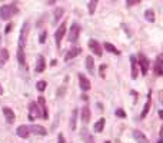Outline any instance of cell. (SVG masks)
I'll return each instance as SVG.
<instances>
[{
	"instance_id": "38",
	"label": "cell",
	"mask_w": 163,
	"mask_h": 143,
	"mask_svg": "<svg viewBox=\"0 0 163 143\" xmlns=\"http://www.w3.org/2000/svg\"><path fill=\"white\" fill-rule=\"evenodd\" d=\"M47 5H56V2H55V0H50V2H46Z\"/></svg>"
},
{
	"instance_id": "5",
	"label": "cell",
	"mask_w": 163,
	"mask_h": 143,
	"mask_svg": "<svg viewBox=\"0 0 163 143\" xmlns=\"http://www.w3.org/2000/svg\"><path fill=\"white\" fill-rule=\"evenodd\" d=\"M27 33H29V23L24 22L22 29H20V34H19V47L24 49L26 46V39H27Z\"/></svg>"
},
{
	"instance_id": "23",
	"label": "cell",
	"mask_w": 163,
	"mask_h": 143,
	"mask_svg": "<svg viewBox=\"0 0 163 143\" xmlns=\"http://www.w3.org/2000/svg\"><path fill=\"white\" fill-rule=\"evenodd\" d=\"M105 123H106V119H103V117H100V119L94 123L93 126V130L96 132V133H100V132H103V127H105Z\"/></svg>"
},
{
	"instance_id": "39",
	"label": "cell",
	"mask_w": 163,
	"mask_h": 143,
	"mask_svg": "<svg viewBox=\"0 0 163 143\" xmlns=\"http://www.w3.org/2000/svg\"><path fill=\"white\" fill-rule=\"evenodd\" d=\"M0 95H3V89H2V86H0Z\"/></svg>"
},
{
	"instance_id": "40",
	"label": "cell",
	"mask_w": 163,
	"mask_h": 143,
	"mask_svg": "<svg viewBox=\"0 0 163 143\" xmlns=\"http://www.w3.org/2000/svg\"><path fill=\"white\" fill-rule=\"evenodd\" d=\"M158 143H163V142H162V139H159V140H158Z\"/></svg>"
},
{
	"instance_id": "19",
	"label": "cell",
	"mask_w": 163,
	"mask_h": 143,
	"mask_svg": "<svg viewBox=\"0 0 163 143\" xmlns=\"http://www.w3.org/2000/svg\"><path fill=\"white\" fill-rule=\"evenodd\" d=\"M90 116H92V112L89 109V106H84L82 109V122L83 123H89L90 122Z\"/></svg>"
},
{
	"instance_id": "21",
	"label": "cell",
	"mask_w": 163,
	"mask_h": 143,
	"mask_svg": "<svg viewBox=\"0 0 163 143\" xmlns=\"http://www.w3.org/2000/svg\"><path fill=\"white\" fill-rule=\"evenodd\" d=\"M7 60H9V50L7 49H2L0 50V67L5 66Z\"/></svg>"
},
{
	"instance_id": "12",
	"label": "cell",
	"mask_w": 163,
	"mask_h": 143,
	"mask_svg": "<svg viewBox=\"0 0 163 143\" xmlns=\"http://www.w3.org/2000/svg\"><path fill=\"white\" fill-rule=\"evenodd\" d=\"M150 106H152V92L147 93V102H146L143 106V110H142V113H140V119H144V117L147 116V113H149V110H150Z\"/></svg>"
},
{
	"instance_id": "11",
	"label": "cell",
	"mask_w": 163,
	"mask_h": 143,
	"mask_svg": "<svg viewBox=\"0 0 163 143\" xmlns=\"http://www.w3.org/2000/svg\"><path fill=\"white\" fill-rule=\"evenodd\" d=\"M153 72L156 76H162L163 75V63H162V54H158L156 57V62L153 66Z\"/></svg>"
},
{
	"instance_id": "28",
	"label": "cell",
	"mask_w": 163,
	"mask_h": 143,
	"mask_svg": "<svg viewBox=\"0 0 163 143\" xmlns=\"http://www.w3.org/2000/svg\"><path fill=\"white\" fill-rule=\"evenodd\" d=\"M96 6H97V2H96V0H92V2H89V5H87L89 14H94V12H96Z\"/></svg>"
},
{
	"instance_id": "22",
	"label": "cell",
	"mask_w": 163,
	"mask_h": 143,
	"mask_svg": "<svg viewBox=\"0 0 163 143\" xmlns=\"http://www.w3.org/2000/svg\"><path fill=\"white\" fill-rule=\"evenodd\" d=\"M86 67H87V72L90 75H94V60L92 56L86 57Z\"/></svg>"
},
{
	"instance_id": "1",
	"label": "cell",
	"mask_w": 163,
	"mask_h": 143,
	"mask_svg": "<svg viewBox=\"0 0 163 143\" xmlns=\"http://www.w3.org/2000/svg\"><path fill=\"white\" fill-rule=\"evenodd\" d=\"M17 13H19V9L16 3H10V5H5L0 7V19L2 20H9L12 16Z\"/></svg>"
},
{
	"instance_id": "18",
	"label": "cell",
	"mask_w": 163,
	"mask_h": 143,
	"mask_svg": "<svg viewBox=\"0 0 163 143\" xmlns=\"http://www.w3.org/2000/svg\"><path fill=\"white\" fill-rule=\"evenodd\" d=\"M80 52H82V49L80 47H73V49H70L69 52L66 53V56H65V60L66 62H69V60H72V59H75L76 56H79Z\"/></svg>"
},
{
	"instance_id": "15",
	"label": "cell",
	"mask_w": 163,
	"mask_h": 143,
	"mask_svg": "<svg viewBox=\"0 0 163 143\" xmlns=\"http://www.w3.org/2000/svg\"><path fill=\"white\" fill-rule=\"evenodd\" d=\"M130 67H132V79H137V76H139V69H137L136 56H133V54L130 56Z\"/></svg>"
},
{
	"instance_id": "30",
	"label": "cell",
	"mask_w": 163,
	"mask_h": 143,
	"mask_svg": "<svg viewBox=\"0 0 163 143\" xmlns=\"http://www.w3.org/2000/svg\"><path fill=\"white\" fill-rule=\"evenodd\" d=\"M83 139H84V142L86 143H94L93 136H92L90 133H87V130H83Z\"/></svg>"
},
{
	"instance_id": "36",
	"label": "cell",
	"mask_w": 163,
	"mask_h": 143,
	"mask_svg": "<svg viewBox=\"0 0 163 143\" xmlns=\"http://www.w3.org/2000/svg\"><path fill=\"white\" fill-rule=\"evenodd\" d=\"M57 143H65V136L62 133H59V136H57Z\"/></svg>"
},
{
	"instance_id": "35",
	"label": "cell",
	"mask_w": 163,
	"mask_h": 143,
	"mask_svg": "<svg viewBox=\"0 0 163 143\" xmlns=\"http://www.w3.org/2000/svg\"><path fill=\"white\" fill-rule=\"evenodd\" d=\"M12 29H13V23H9V24H7V26L5 27V33H6V34L10 33V30H12Z\"/></svg>"
},
{
	"instance_id": "6",
	"label": "cell",
	"mask_w": 163,
	"mask_h": 143,
	"mask_svg": "<svg viewBox=\"0 0 163 143\" xmlns=\"http://www.w3.org/2000/svg\"><path fill=\"white\" fill-rule=\"evenodd\" d=\"M40 116V110L36 102H30L29 105V120H36Z\"/></svg>"
},
{
	"instance_id": "7",
	"label": "cell",
	"mask_w": 163,
	"mask_h": 143,
	"mask_svg": "<svg viewBox=\"0 0 163 143\" xmlns=\"http://www.w3.org/2000/svg\"><path fill=\"white\" fill-rule=\"evenodd\" d=\"M36 103H37V106H40V107H39V110H40V116H42L44 120H47V119H49V112H47L46 100H44V97H43V96H40Z\"/></svg>"
},
{
	"instance_id": "4",
	"label": "cell",
	"mask_w": 163,
	"mask_h": 143,
	"mask_svg": "<svg viewBox=\"0 0 163 143\" xmlns=\"http://www.w3.org/2000/svg\"><path fill=\"white\" fill-rule=\"evenodd\" d=\"M80 26L77 23H73L72 24V27L69 29V42H72V43H76L77 40H79V36H80Z\"/></svg>"
},
{
	"instance_id": "34",
	"label": "cell",
	"mask_w": 163,
	"mask_h": 143,
	"mask_svg": "<svg viewBox=\"0 0 163 143\" xmlns=\"http://www.w3.org/2000/svg\"><path fill=\"white\" fill-rule=\"evenodd\" d=\"M105 70H106V65H102L100 69H99V75H100L102 79H105V76H106V75H105Z\"/></svg>"
},
{
	"instance_id": "20",
	"label": "cell",
	"mask_w": 163,
	"mask_h": 143,
	"mask_svg": "<svg viewBox=\"0 0 163 143\" xmlns=\"http://www.w3.org/2000/svg\"><path fill=\"white\" fill-rule=\"evenodd\" d=\"M17 60H19V65L22 67H26L27 69V65H26V57H24V49H17Z\"/></svg>"
},
{
	"instance_id": "9",
	"label": "cell",
	"mask_w": 163,
	"mask_h": 143,
	"mask_svg": "<svg viewBox=\"0 0 163 143\" xmlns=\"http://www.w3.org/2000/svg\"><path fill=\"white\" fill-rule=\"evenodd\" d=\"M79 86H80V89L83 92H87L90 90V87H92V85H90V80H89L87 77L84 76L83 73H79Z\"/></svg>"
},
{
	"instance_id": "17",
	"label": "cell",
	"mask_w": 163,
	"mask_h": 143,
	"mask_svg": "<svg viewBox=\"0 0 163 143\" xmlns=\"http://www.w3.org/2000/svg\"><path fill=\"white\" fill-rule=\"evenodd\" d=\"M133 138L137 143H149V139L146 138V134L140 130H133Z\"/></svg>"
},
{
	"instance_id": "41",
	"label": "cell",
	"mask_w": 163,
	"mask_h": 143,
	"mask_svg": "<svg viewBox=\"0 0 163 143\" xmlns=\"http://www.w3.org/2000/svg\"><path fill=\"white\" fill-rule=\"evenodd\" d=\"M105 143H110V142H105Z\"/></svg>"
},
{
	"instance_id": "32",
	"label": "cell",
	"mask_w": 163,
	"mask_h": 143,
	"mask_svg": "<svg viewBox=\"0 0 163 143\" xmlns=\"http://www.w3.org/2000/svg\"><path fill=\"white\" fill-rule=\"evenodd\" d=\"M115 114H116L117 117H122V119H125V117H126V112L123 109H116Z\"/></svg>"
},
{
	"instance_id": "8",
	"label": "cell",
	"mask_w": 163,
	"mask_h": 143,
	"mask_svg": "<svg viewBox=\"0 0 163 143\" xmlns=\"http://www.w3.org/2000/svg\"><path fill=\"white\" fill-rule=\"evenodd\" d=\"M89 49H90V50H92V52L94 53V54H96V56H102L103 54V52H102V46H100V43L97 42V40H94V39H90V40H89Z\"/></svg>"
},
{
	"instance_id": "25",
	"label": "cell",
	"mask_w": 163,
	"mask_h": 143,
	"mask_svg": "<svg viewBox=\"0 0 163 143\" xmlns=\"http://www.w3.org/2000/svg\"><path fill=\"white\" fill-rule=\"evenodd\" d=\"M76 122H77V109H73L70 116V127L72 130H76Z\"/></svg>"
},
{
	"instance_id": "27",
	"label": "cell",
	"mask_w": 163,
	"mask_h": 143,
	"mask_svg": "<svg viewBox=\"0 0 163 143\" xmlns=\"http://www.w3.org/2000/svg\"><path fill=\"white\" fill-rule=\"evenodd\" d=\"M144 17H146V20L150 22V23H153L154 20H156V17H154V12L152 9H147L146 12H144Z\"/></svg>"
},
{
	"instance_id": "31",
	"label": "cell",
	"mask_w": 163,
	"mask_h": 143,
	"mask_svg": "<svg viewBox=\"0 0 163 143\" xmlns=\"http://www.w3.org/2000/svg\"><path fill=\"white\" fill-rule=\"evenodd\" d=\"M140 3H142L140 0H127V2H126V6H127V7H132V6H137V5H140Z\"/></svg>"
},
{
	"instance_id": "13",
	"label": "cell",
	"mask_w": 163,
	"mask_h": 143,
	"mask_svg": "<svg viewBox=\"0 0 163 143\" xmlns=\"http://www.w3.org/2000/svg\"><path fill=\"white\" fill-rule=\"evenodd\" d=\"M16 133H17V136L22 139H27L29 136H30V130H29V126H26V124H20L19 127H17V130H16Z\"/></svg>"
},
{
	"instance_id": "16",
	"label": "cell",
	"mask_w": 163,
	"mask_h": 143,
	"mask_svg": "<svg viewBox=\"0 0 163 143\" xmlns=\"http://www.w3.org/2000/svg\"><path fill=\"white\" fill-rule=\"evenodd\" d=\"M3 114H5L6 122H7V123H14L16 114H14V112L10 109V107H3Z\"/></svg>"
},
{
	"instance_id": "3",
	"label": "cell",
	"mask_w": 163,
	"mask_h": 143,
	"mask_svg": "<svg viewBox=\"0 0 163 143\" xmlns=\"http://www.w3.org/2000/svg\"><path fill=\"white\" fill-rule=\"evenodd\" d=\"M66 30H67V29H66V22H63V23L57 27L56 33H55V42H56L57 49H60V43H62V40H63V37H65Z\"/></svg>"
},
{
	"instance_id": "14",
	"label": "cell",
	"mask_w": 163,
	"mask_h": 143,
	"mask_svg": "<svg viewBox=\"0 0 163 143\" xmlns=\"http://www.w3.org/2000/svg\"><path fill=\"white\" fill-rule=\"evenodd\" d=\"M44 69H46V59H44V56H42V54H39L37 56V62H36V73H42V72H44Z\"/></svg>"
},
{
	"instance_id": "37",
	"label": "cell",
	"mask_w": 163,
	"mask_h": 143,
	"mask_svg": "<svg viewBox=\"0 0 163 143\" xmlns=\"http://www.w3.org/2000/svg\"><path fill=\"white\" fill-rule=\"evenodd\" d=\"M80 97H82V99H83V100H87V99H89V96H87V95H84V93H83V95H82V96H80Z\"/></svg>"
},
{
	"instance_id": "24",
	"label": "cell",
	"mask_w": 163,
	"mask_h": 143,
	"mask_svg": "<svg viewBox=\"0 0 163 143\" xmlns=\"http://www.w3.org/2000/svg\"><path fill=\"white\" fill-rule=\"evenodd\" d=\"M103 46H105V49H106V52H110V53H113V54H117V56L120 54V50H119L117 47H115L112 43H105Z\"/></svg>"
},
{
	"instance_id": "29",
	"label": "cell",
	"mask_w": 163,
	"mask_h": 143,
	"mask_svg": "<svg viewBox=\"0 0 163 143\" xmlns=\"http://www.w3.org/2000/svg\"><path fill=\"white\" fill-rule=\"evenodd\" d=\"M46 86H47V83L44 80H39L37 83H36V89H37L39 92H44L46 90Z\"/></svg>"
},
{
	"instance_id": "33",
	"label": "cell",
	"mask_w": 163,
	"mask_h": 143,
	"mask_svg": "<svg viewBox=\"0 0 163 143\" xmlns=\"http://www.w3.org/2000/svg\"><path fill=\"white\" fill-rule=\"evenodd\" d=\"M46 37H47V32L46 30H44V32H42V33H40V37H39V43H44L46 42Z\"/></svg>"
},
{
	"instance_id": "10",
	"label": "cell",
	"mask_w": 163,
	"mask_h": 143,
	"mask_svg": "<svg viewBox=\"0 0 163 143\" xmlns=\"http://www.w3.org/2000/svg\"><path fill=\"white\" fill-rule=\"evenodd\" d=\"M29 130H30V133H34L37 136H46L47 134L46 127H43L42 124H32V126H29Z\"/></svg>"
},
{
	"instance_id": "2",
	"label": "cell",
	"mask_w": 163,
	"mask_h": 143,
	"mask_svg": "<svg viewBox=\"0 0 163 143\" xmlns=\"http://www.w3.org/2000/svg\"><path fill=\"white\" fill-rule=\"evenodd\" d=\"M136 60H137V66H140V70H142V75H147V72H149V67H150V60L147 57L139 53V56L136 57Z\"/></svg>"
},
{
	"instance_id": "26",
	"label": "cell",
	"mask_w": 163,
	"mask_h": 143,
	"mask_svg": "<svg viewBox=\"0 0 163 143\" xmlns=\"http://www.w3.org/2000/svg\"><path fill=\"white\" fill-rule=\"evenodd\" d=\"M63 14H65V9H63V7H57V9L55 10V14H53V16H55V19H53L55 23H59V20H60V17Z\"/></svg>"
}]
</instances>
